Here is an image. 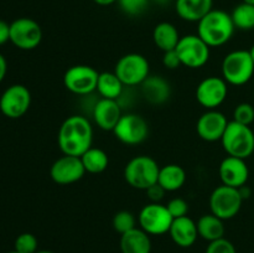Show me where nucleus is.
<instances>
[{"mask_svg":"<svg viewBox=\"0 0 254 253\" xmlns=\"http://www.w3.org/2000/svg\"><path fill=\"white\" fill-rule=\"evenodd\" d=\"M59 146L64 155L82 156L92 146L93 128L86 117L71 116L64 121L57 135Z\"/></svg>","mask_w":254,"mask_h":253,"instance_id":"obj_1","label":"nucleus"},{"mask_svg":"<svg viewBox=\"0 0 254 253\" xmlns=\"http://www.w3.org/2000/svg\"><path fill=\"white\" fill-rule=\"evenodd\" d=\"M235 30L231 14L221 9H212L197 22V35L210 47L227 44L232 39Z\"/></svg>","mask_w":254,"mask_h":253,"instance_id":"obj_2","label":"nucleus"},{"mask_svg":"<svg viewBox=\"0 0 254 253\" xmlns=\"http://www.w3.org/2000/svg\"><path fill=\"white\" fill-rule=\"evenodd\" d=\"M160 166L151 156L138 155L124 168V179L134 189L144 190L158 183Z\"/></svg>","mask_w":254,"mask_h":253,"instance_id":"obj_3","label":"nucleus"},{"mask_svg":"<svg viewBox=\"0 0 254 253\" xmlns=\"http://www.w3.org/2000/svg\"><path fill=\"white\" fill-rule=\"evenodd\" d=\"M222 78L228 84L243 86L248 83L254 74V62L250 51L236 50L223 59L221 64Z\"/></svg>","mask_w":254,"mask_h":253,"instance_id":"obj_4","label":"nucleus"},{"mask_svg":"<svg viewBox=\"0 0 254 253\" xmlns=\"http://www.w3.org/2000/svg\"><path fill=\"white\" fill-rule=\"evenodd\" d=\"M221 143L228 155L246 160L254 151V133L250 126L228 122Z\"/></svg>","mask_w":254,"mask_h":253,"instance_id":"obj_5","label":"nucleus"},{"mask_svg":"<svg viewBox=\"0 0 254 253\" xmlns=\"http://www.w3.org/2000/svg\"><path fill=\"white\" fill-rule=\"evenodd\" d=\"M114 73L124 86L134 87L143 83L150 74L149 61L140 54H127L118 60Z\"/></svg>","mask_w":254,"mask_h":253,"instance_id":"obj_6","label":"nucleus"},{"mask_svg":"<svg viewBox=\"0 0 254 253\" xmlns=\"http://www.w3.org/2000/svg\"><path fill=\"white\" fill-rule=\"evenodd\" d=\"M243 198L240 190L227 185H221L212 191L210 196L211 213L221 220H231L241 211Z\"/></svg>","mask_w":254,"mask_h":253,"instance_id":"obj_7","label":"nucleus"},{"mask_svg":"<svg viewBox=\"0 0 254 253\" xmlns=\"http://www.w3.org/2000/svg\"><path fill=\"white\" fill-rule=\"evenodd\" d=\"M210 49L198 35H185L181 36L175 50L183 66L196 69L207 63L210 60Z\"/></svg>","mask_w":254,"mask_h":253,"instance_id":"obj_8","label":"nucleus"},{"mask_svg":"<svg viewBox=\"0 0 254 253\" xmlns=\"http://www.w3.org/2000/svg\"><path fill=\"white\" fill-rule=\"evenodd\" d=\"M139 225L141 230L148 235L160 236L169 233L174 217L169 212L166 205L160 202H150L144 206L138 216Z\"/></svg>","mask_w":254,"mask_h":253,"instance_id":"obj_9","label":"nucleus"},{"mask_svg":"<svg viewBox=\"0 0 254 253\" xmlns=\"http://www.w3.org/2000/svg\"><path fill=\"white\" fill-rule=\"evenodd\" d=\"M99 73L88 64H76L64 72V84L67 91L78 96H87L97 89Z\"/></svg>","mask_w":254,"mask_h":253,"instance_id":"obj_10","label":"nucleus"},{"mask_svg":"<svg viewBox=\"0 0 254 253\" xmlns=\"http://www.w3.org/2000/svg\"><path fill=\"white\" fill-rule=\"evenodd\" d=\"M10 41L17 49L30 51L41 44L42 29L30 17H19L10 24Z\"/></svg>","mask_w":254,"mask_h":253,"instance_id":"obj_11","label":"nucleus"},{"mask_svg":"<svg viewBox=\"0 0 254 253\" xmlns=\"http://www.w3.org/2000/svg\"><path fill=\"white\" fill-rule=\"evenodd\" d=\"M31 106V93L24 84H11L0 96V112L10 119L21 118Z\"/></svg>","mask_w":254,"mask_h":253,"instance_id":"obj_12","label":"nucleus"},{"mask_svg":"<svg viewBox=\"0 0 254 253\" xmlns=\"http://www.w3.org/2000/svg\"><path fill=\"white\" fill-rule=\"evenodd\" d=\"M113 133L116 138L123 144L138 145L148 138L149 126L141 116L135 113H127L119 119Z\"/></svg>","mask_w":254,"mask_h":253,"instance_id":"obj_13","label":"nucleus"},{"mask_svg":"<svg viewBox=\"0 0 254 253\" xmlns=\"http://www.w3.org/2000/svg\"><path fill=\"white\" fill-rule=\"evenodd\" d=\"M228 83L222 77L210 76L202 79L196 88V99L206 109H216L226 101Z\"/></svg>","mask_w":254,"mask_h":253,"instance_id":"obj_14","label":"nucleus"},{"mask_svg":"<svg viewBox=\"0 0 254 253\" xmlns=\"http://www.w3.org/2000/svg\"><path fill=\"white\" fill-rule=\"evenodd\" d=\"M86 174L81 156L64 155L57 159L50 169V176L59 185L77 183Z\"/></svg>","mask_w":254,"mask_h":253,"instance_id":"obj_15","label":"nucleus"},{"mask_svg":"<svg viewBox=\"0 0 254 253\" xmlns=\"http://www.w3.org/2000/svg\"><path fill=\"white\" fill-rule=\"evenodd\" d=\"M228 126V121L222 112L217 109H207L196 123V130L198 136L205 141H221L226 128Z\"/></svg>","mask_w":254,"mask_h":253,"instance_id":"obj_16","label":"nucleus"},{"mask_svg":"<svg viewBox=\"0 0 254 253\" xmlns=\"http://www.w3.org/2000/svg\"><path fill=\"white\" fill-rule=\"evenodd\" d=\"M218 174L223 185L238 189L247 184L250 178V169L245 159L228 155L221 161Z\"/></svg>","mask_w":254,"mask_h":253,"instance_id":"obj_17","label":"nucleus"},{"mask_svg":"<svg viewBox=\"0 0 254 253\" xmlns=\"http://www.w3.org/2000/svg\"><path fill=\"white\" fill-rule=\"evenodd\" d=\"M121 106L116 99H99L93 108V119L97 126L107 131H113L122 118Z\"/></svg>","mask_w":254,"mask_h":253,"instance_id":"obj_18","label":"nucleus"},{"mask_svg":"<svg viewBox=\"0 0 254 253\" xmlns=\"http://www.w3.org/2000/svg\"><path fill=\"white\" fill-rule=\"evenodd\" d=\"M169 233L171 240L183 248L191 247L198 237L197 225L189 216L174 218Z\"/></svg>","mask_w":254,"mask_h":253,"instance_id":"obj_19","label":"nucleus"},{"mask_svg":"<svg viewBox=\"0 0 254 253\" xmlns=\"http://www.w3.org/2000/svg\"><path fill=\"white\" fill-rule=\"evenodd\" d=\"M141 94L151 104H163L170 98V83L161 76H150L140 84Z\"/></svg>","mask_w":254,"mask_h":253,"instance_id":"obj_20","label":"nucleus"},{"mask_svg":"<svg viewBox=\"0 0 254 253\" xmlns=\"http://www.w3.org/2000/svg\"><path fill=\"white\" fill-rule=\"evenodd\" d=\"M213 0H175L179 16L189 22H198L212 10Z\"/></svg>","mask_w":254,"mask_h":253,"instance_id":"obj_21","label":"nucleus"},{"mask_svg":"<svg viewBox=\"0 0 254 253\" xmlns=\"http://www.w3.org/2000/svg\"><path fill=\"white\" fill-rule=\"evenodd\" d=\"M149 236L138 227L121 235L122 253H150L151 241Z\"/></svg>","mask_w":254,"mask_h":253,"instance_id":"obj_22","label":"nucleus"},{"mask_svg":"<svg viewBox=\"0 0 254 253\" xmlns=\"http://www.w3.org/2000/svg\"><path fill=\"white\" fill-rule=\"evenodd\" d=\"M181 36L174 24L168 21L159 22L153 30V40L155 46L163 52L175 50Z\"/></svg>","mask_w":254,"mask_h":253,"instance_id":"obj_23","label":"nucleus"},{"mask_svg":"<svg viewBox=\"0 0 254 253\" xmlns=\"http://www.w3.org/2000/svg\"><path fill=\"white\" fill-rule=\"evenodd\" d=\"M186 181V171L178 164H168L160 168L158 183L163 186L166 192L180 190Z\"/></svg>","mask_w":254,"mask_h":253,"instance_id":"obj_24","label":"nucleus"},{"mask_svg":"<svg viewBox=\"0 0 254 253\" xmlns=\"http://www.w3.org/2000/svg\"><path fill=\"white\" fill-rule=\"evenodd\" d=\"M197 232L198 236L203 240L212 242L225 236V225L223 220L215 216L213 213H207V215L201 216L200 220L197 221Z\"/></svg>","mask_w":254,"mask_h":253,"instance_id":"obj_25","label":"nucleus"},{"mask_svg":"<svg viewBox=\"0 0 254 253\" xmlns=\"http://www.w3.org/2000/svg\"><path fill=\"white\" fill-rule=\"evenodd\" d=\"M123 82L119 79V77L114 72H102V73H99L96 91L101 94L102 98L118 101L119 97L123 93Z\"/></svg>","mask_w":254,"mask_h":253,"instance_id":"obj_26","label":"nucleus"},{"mask_svg":"<svg viewBox=\"0 0 254 253\" xmlns=\"http://www.w3.org/2000/svg\"><path fill=\"white\" fill-rule=\"evenodd\" d=\"M82 164L84 166L86 173L101 174L108 168L109 158L104 150L99 148H91L81 156Z\"/></svg>","mask_w":254,"mask_h":253,"instance_id":"obj_27","label":"nucleus"},{"mask_svg":"<svg viewBox=\"0 0 254 253\" xmlns=\"http://www.w3.org/2000/svg\"><path fill=\"white\" fill-rule=\"evenodd\" d=\"M236 29L248 31L254 29V5L241 2L231 14Z\"/></svg>","mask_w":254,"mask_h":253,"instance_id":"obj_28","label":"nucleus"},{"mask_svg":"<svg viewBox=\"0 0 254 253\" xmlns=\"http://www.w3.org/2000/svg\"><path fill=\"white\" fill-rule=\"evenodd\" d=\"M112 225H113V228L117 232L123 235V233L128 232V231L136 227L135 216H134L130 211H119V212H117L116 215H114Z\"/></svg>","mask_w":254,"mask_h":253,"instance_id":"obj_29","label":"nucleus"},{"mask_svg":"<svg viewBox=\"0 0 254 253\" xmlns=\"http://www.w3.org/2000/svg\"><path fill=\"white\" fill-rule=\"evenodd\" d=\"M37 238L32 233L24 232L16 237L14 242V251L19 253H36L37 252Z\"/></svg>","mask_w":254,"mask_h":253,"instance_id":"obj_30","label":"nucleus"},{"mask_svg":"<svg viewBox=\"0 0 254 253\" xmlns=\"http://www.w3.org/2000/svg\"><path fill=\"white\" fill-rule=\"evenodd\" d=\"M150 0H118V5L124 14L129 16L140 15L148 9Z\"/></svg>","mask_w":254,"mask_h":253,"instance_id":"obj_31","label":"nucleus"},{"mask_svg":"<svg viewBox=\"0 0 254 253\" xmlns=\"http://www.w3.org/2000/svg\"><path fill=\"white\" fill-rule=\"evenodd\" d=\"M233 121L245 126H251L254 122V107L250 103H240L233 111Z\"/></svg>","mask_w":254,"mask_h":253,"instance_id":"obj_32","label":"nucleus"},{"mask_svg":"<svg viewBox=\"0 0 254 253\" xmlns=\"http://www.w3.org/2000/svg\"><path fill=\"white\" fill-rule=\"evenodd\" d=\"M169 212L171 213L174 218L184 217V216H188L189 213V203L188 201L184 200L181 197H174L166 205Z\"/></svg>","mask_w":254,"mask_h":253,"instance_id":"obj_33","label":"nucleus"},{"mask_svg":"<svg viewBox=\"0 0 254 253\" xmlns=\"http://www.w3.org/2000/svg\"><path fill=\"white\" fill-rule=\"evenodd\" d=\"M206 253H237L236 252V247L231 241L227 238H220L217 241H212L208 243L207 248H206Z\"/></svg>","mask_w":254,"mask_h":253,"instance_id":"obj_34","label":"nucleus"},{"mask_svg":"<svg viewBox=\"0 0 254 253\" xmlns=\"http://www.w3.org/2000/svg\"><path fill=\"white\" fill-rule=\"evenodd\" d=\"M163 64L164 67H166L168 69H176L178 67L183 66L180 61V57H179L176 50H171V51L164 52Z\"/></svg>","mask_w":254,"mask_h":253,"instance_id":"obj_35","label":"nucleus"},{"mask_svg":"<svg viewBox=\"0 0 254 253\" xmlns=\"http://www.w3.org/2000/svg\"><path fill=\"white\" fill-rule=\"evenodd\" d=\"M145 192L146 195H148L150 202H160L164 198V195L166 193V191L164 190L163 186H161L160 184L156 183L154 184L153 186H150L149 189H146Z\"/></svg>","mask_w":254,"mask_h":253,"instance_id":"obj_36","label":"nucleus"},{"mask_svg":"<svg viewBox=\"0 0 254 253\" xmlns=\"http://www.w3.org/2000/svg\"><path fill=\"white\" fill-rule=\"evenodd\" d=\"M10 41V24L4 20H0V45Z\"/></svg>","mask_w":254,"mask_h":253,"instance_id":"obj_37","label":"nucleus"},{"mask_svg":"<svg viewBox=\"0 0 254 253\" xmlns=\"http://www.w3.org/2000/svg\"><path fill=\"white\" fill-rule=\"evenodd\" d=\"M7 72V62L5 60V57L0 54V83L2 82V79L5 78Z\"/></svg>","mask_w":254,"mask_h":253,"instance_id":"obj_38","label":"nucleus"},{"mask_svg":"<svg viewBox=\"0 0 254 253\" xmlns=\"http://www.w3.org/2000/svg\"><path fill=\"white\" fill-rule=\"evenodd\" d=\"M238 190H240V193H241V196H242L243 201H245L246 198H248L251 196V189L248 188L247 185L241 186V188H238Z\"/></svg>","mask_w":254,"mask_h":253,"instance_id":"obj_39","label":"nucleus"},{"mask_svg":"<svg viewBox=\"0 0 254 253\" xmlns=\"http://www.w3.org/2000/svg\"><path fill=\"white\" fill-rule=\"evenodd\" d=\"M97 5L99 6H109V5H113L116 2H118V0H93Z\"/></svg>","mask_w":254,"mask_h":253,"instance_id":"obj_40","label":"nucleus"},{"mask_svg":"<svg viewBox=\"0 0 254 253\" xmlns=\"http://www.w3.org/2000/svg\"><path fill=\"white\" fill-rule=\"evenodd\" d=\"M154 2H156L158 5H161V6H164V5L169 4V2H171V0H153Z\"/></svg>","mask_w":254,"mask_h":253,"instance_id":"obj_41","label":"nucleus"},{"mask_svg":"<svg viewBox=\"0 0 254 253\" xmlns=\"http://www.w3.org/2000/svg\"><path fill=\"white\" fill-rule=\"evenodd\" d=\"M242 2H246V4L254 5V0H242Z\"/></svg>","mask_w":254,"mask_h":253,"instance_id":"obj_42","label":"nucleus"},{"mask_svg":"<svg viewBox=\"0 0 254 253\" xmlns=\"http://www.w3.org/2000/svg\"><path fill=\"white\" fill-rule=\"evenodd\" d=\"M250 54H251V56H252V59H253V62H254V45L252 46V49L250 50Z\"/></svg>","mask_w":254,"mask_h":253,"instance_id":"obj_43","label":"nucleus"},{"mask_svg":"<svg viewBox=\"0 0 254 253\" xmlns=\"http://www.w3.org/2000/svg\"><path fill=\"white\" fill-rule=\"evenodd\" d=\"M36 253H54V252H51V251H37Z\"/></svg>","mask_w":254,"mask_h":253,"instance_id":"obj_44","label":"nucleus"},{"mask_svg":"<svg viewBox=\"0 0 254 253\" xmlns=\"http://www.w3.org/2000/svg\"><path fill=\"white\" fill-rule=\"evenodd\" d=\"M7 253H19V252H16V251H11V252H7Z\"/></svg>","mask_w":254,"mask_h":253,"instance_id":"obj_45","label":"nucleus"}]
</instances>
